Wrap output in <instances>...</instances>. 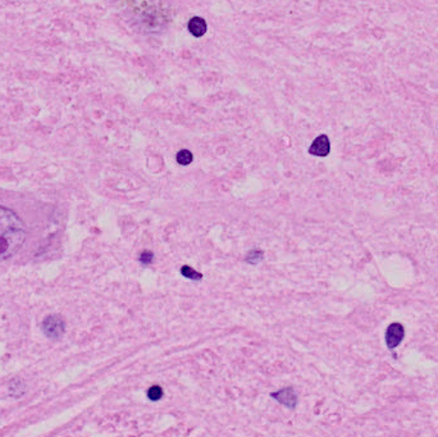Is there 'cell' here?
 Segmentation results:
<instances>
[{"label":"cell","instance_id":"1","mask_svg":"<svg viewBox=\"0 0 438 437\" xmlns=\"http://www.w3.org/2000/svg\"><path fill=\"white\" fill-rule=\"evenodd\" d=\"M26 241L23 222L13 210L0 205V259L17 254Z\"/></svg>","mask_w":438,"mask_h":437},{"label":"cell","instance_id":"2","mask_svg":"<svg viewBox=\"0 0 438 437\" xmlns=\"http://www.w3.org/2000/svg\"><path fill=\"white\" fill-rule=\"evenodd\" d=\"M41 328L44 331V334L46 335V338H53V340H59L60 338H63L64 331H66L64 322L57 314H53V316L46 317L44 319V322H42Z\"/></svg>","mask_w":438,"mask_h":437},{"label":"cell","instance_id":"3","mask_svg":"<svg viewBox=\"0 0 438 437\" xmlns=\"http://www.w3.org/2000/svg\"><path fill=\"white\" fill-rule=\"evenodd\" d=\"M405 336V330L401 323H392L388 326L386 332V344L390 349L397 348Z\"/></svg>","mask_w":438,"mask_h":437},{"label":"cell","instance_id":"4","mask_svg":"<svg viewBox=\"0 0 438 437\" xmlns=\"http://www.w3.org/2000/svg\"><path fill=\"white\" fill-rule=\"evenodd\" d=\"M329 152H331V144H329V139L327 138V135L318 136L309 148V153L315 157H327Z\"/></svg>","mask_w":438,"mask_h":437},{"label":"cell","instance_id":"5","mask_svg":"<svg viewBox=\"0 0 438 437\" xmlns=\"http://www.w3.org/2000/svg\"><path fill=\"white\" fill-rule=\"evenodd\" d=\"M270 396H272L273 399H276L278 403L287 406V408H295L297 404V396L291 387H287V389H283L281 391L273 393Z\"/></svg>","mask_w":438,"mask_h":437},{"label":"cell","instance_id":"6","mask_svg":"<svg viewBox=\"0 0 438 437\" xmlns=\"http://www.w3.org/2000/svg\"><path fill=\"white\" fill-rule=\"evenodd\" d=\"M187 28H189V31L191 32L192 36H195V38H201V36L207 32V23H205V21H204L203 18L193 17L189 21Z\"/></svg>","mask_w":438,"mask_h":437},{"label":"cell","instance_id":"7","mask_svg":"<svg viewBox=\"0 0 438 437\" xmlns=\"http://www.w3.org/2000/svg\"><path fill=\"white\" fill-rule=\"evenodd\" d=\"M181 273H182V276H185L187 278L193 279V281H200V279L203 278V275H201V273L196 272L195 269L189 267V265H183L182 268H181Z\"/></svg>","mask_w":438,"mask_h":437},{"label":"cell","instance_id":"8","mask_svg":"<svg viewBox=\"0 0 438 437\" xmlns=\"http://www.w3.org/2000/svg\"><path fill=\"white\" fill-rule=\"evenodd\" d=\"M176 159L177 162H178V164L187 165L192 162V154H191V152L186 150V149H182V150H180V152L177 153Z\"/></svg>","mask_w":438,"mask_h":437},{"label":"cell","instance_id":"9","mask_svg":"<svg viewBox=\"0 0 438 437\" xmlns=\"http://www.w3.org/2000/svg\"><path fill=\"white\" fill-rule=\"evenodd\" d=\"M148 397L152 401H158L163 397V389L160 386H152L148 391Z\"/></svg>","mask_w":438,"mask_h":437},{"label":"cell","instance_id":"10","mask_svg":"<svg viewBox=\"0 0 438 437\" xmlns=\"http://www.w3.org/2000/svg\"><path fill=\"white\" fill-rule=\"evenodd\" d=\"M262 259H263V253L260 252V250H252V252L248 253V257H246V262L251 263V264H256V263L260 262Z\"/></svg>","mask_w":438,"mask_h":437},{"label":"cell","instance_id":"11","mask_svg":"<svg viewBox=\"0 0 438 437\" xmlns=\"http://www.w3.org/2000/svg\"><path fill=\"white\" fill-rule=\"evenodd\" d=\"M152 259H154V254L152 252H142L141 255H140V262L142 264H150L152 262Z\"/></svg>","mask_w":438,"mask_h":437}]
</instances>
